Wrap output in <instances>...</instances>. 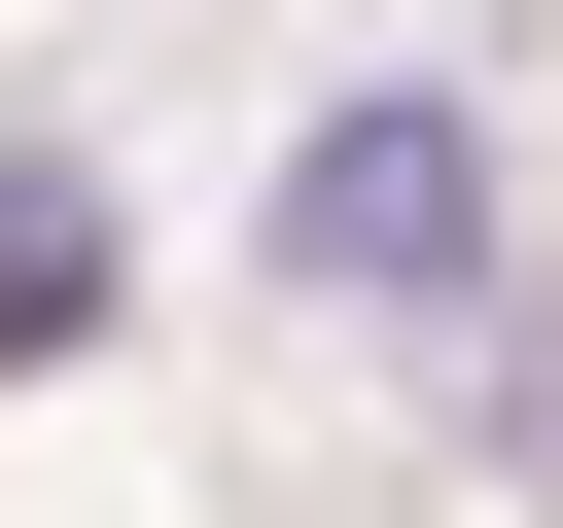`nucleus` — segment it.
<instances>
[{
    "mask_svg": "<svg viewBox=\"0 0 563 528\" xmlns=\"http://www.w3.org/2000/svg\"><path fill=\"white\" fill-rule=\"evenodd\" d=\"M282 282H352V317H457V282H493V106H317V176H282Z\"/></svg>",
    "mask_w": 563,
    "mask_h": 528,
    "instance_id": "obj_1",
    "label": "nucleus"
},
{
    "mask_svg": "<svg viewBox=\"0 0 563 528\" xmlns=\"http://www.w3.org/2000/svg\"><path fill=\"white\" fill-rule=\"evenodd\" d=\"M106 282H141V211H106L70 141H0V387H35V352H106Z\"/></svg>",
    "mask_w": 563,
    "mask_h": 528,
    "instance_id": "obj_2",
    "label": "nucleus"
}]
</instances>
